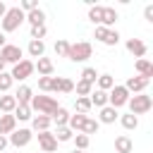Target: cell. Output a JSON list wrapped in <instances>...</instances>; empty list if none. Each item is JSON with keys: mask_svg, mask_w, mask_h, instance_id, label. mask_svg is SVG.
Listing matches in <instances>:
<instances>
[{"mask_svg": "<svg viewBox=\"0 0 153 153\" xmlns=\"http://www.w3.org/2000/svg\"><path fill=\"white\" fill-rule=\"evenodd\" d=\"M84 122H86V115H69V122H67V127L72 129V131H81V127H84Z\"/></svg>", "mask_w": 153, "mask_h": 153, "instance_id": "29", "label": "cell"}, {"mask_svg": "<svg viewBox=\"0 0 153 153\" xmlns=\"http://www.w3.org/2000/svg\"><path fill=\"white\" fill-rule=\"evenodd\" d=\"M38 88L48 93L50 91V76H38Z\"/></svg>", "mask_w": 153, "mask_h": 153, "instance_id": "43", "label": "cell"}, {"mask_svg": "<svg viewBox=\"0 0 153 153\" xmlns=\"http://www.w3.org/2000/svg\"><path fill=\"white\" fill-rule=\"evenodd\" d=\"M7 143H10V141H7V136H2V134H0V153L7 148Z\"/></svg>", "mask_w": 153, "mask_h": 153, "instance_id": "45", "label": "cell"}, {"mask_svg": "<svg viewBox=\"0 0 153 153\" xmlns=\"http://www.w3.org/2000/svg\"><path fill=\"white\" fill-rule=\"evenodd\" d=\"M62 88V76H50V91L48 93H60Z\"/></svg>", "mask_w": 153, "mask_h": 153, "instance_id": "40", "label": "cell"}, {"mask_svg": "<svg viewBox=\"0 0 153 153\" xmlns=\"http://www.w3.org/2000/svg\"><path fill=\"white\" fill-rule=\"evenodd\" d=\"M48 33V26L45 24H38V26H31V41H43V36Z\"/></svg>", "mask_w": 153, "mask_h": 153, "instance_id": "37", "label": "cell"}, {"mask_svg": "<svg viewBox=\"0 0 153 153\" xmlns=\"http://www.w3.org/2000/svg\"><path fill=\"white\" fill-rule=\"evenodd\" d=\"M127 105H129V112L139 117V115H143V112H148L153 108V98L148 93H134V96H129Z\"/></svg>", "mask_w": 153, "mask_h": 153, "instance_id": "4", "label": "cell"}, {"mask_svg": "<svg viewBox=\"0 0 153 153\" xmlns=\"http://www.w3.org/2000/svg\"><path fill=\"white\" fill-rule=\"evenodd\" d=\"M72 91H74V81L67 79V76H62V88H60V93H72Z\"/></svg>", "mask_w": 153, "mask_h": 153, "instance_id": "42", "label": "cell"}, {"mask_svg": "<svg viewBox=\"0 0 153 153\" xmlns=\"http://www.w3.org/2000/svg\"><path fill=\"white\" fill-rule=\"evenodd\" d=\"M115 151H117V153H131V151H134V143H131V139H129L127 134L117 136V139H115Z\"/></svg>", "mask_w": 153, "mask_h": 153, "instance_id": "18", "label": "cell"}, {"mask_svg": "<svg viewBox=\"0 0 153 153\" xmlns=\"http://www.w3.org/2000/svg\"><path fill=\"white\" fill-rule=\"evenodd\" d=\"M12 76L7 74V72H0V93H7L10 88H12Z\"/></svg>", "mask_w": 153, "mask_h": 153, "instance_id": "38", "label": "cell"}, {"mask_svg": "<svg viewBox=\"0 0 153 153\" xmlns=\"http://www.w3.org/2000/svg\"><path fill=\"white\" fill-rule=\"evenodd\" d=\"M29 108L36 110L38 115H48V117H50L60 105H57V100H55L53 96H33L31 103H29Z\"/></svg>", "mask_w": 153, "mask_h": 153, "instance_id": "3", "label": "cell"}, {"mask_svg": "<svg viewBox=\"0 0 153 153\" xmlns=\"http://www.w3.org/2000/svg\"><path fill=\"white\" fill-rule=\"evenodd\" d=\"M12 115H14V120H19V122H26V120H31V117H33V115H31V108H29V105H17Z\"/></svg>", "mask_w": 153, "mask_h": 153, "instance_id": "28", "label": "cell"}, {"mask_svg": "<svg viewBox=\"0 0 153 153\" xmlns=\"http://www.w3.org/2000/svg\"><path fill=\"white\" fill-rule=\"evenodd\" d=\"M14 129H17V120H14V115H0V134L7 136V134H12Z\"/></svg>", "mask_w": 153, "mask_h": 153, "instance_id": "15", "label": "cell"}, {"mask_svg": "<svg viewBox=\"0 0 153 153\" xmlns=\"http://www.w3.org/2000/svg\"><path fill=\"white\" fill-rule=\"evenodd\" d=\"M31 74H33V62H31V60H22V62H17V65L12 67V72H10L12 81H24V79H29Z\"/></svg>", "mask_w": 153, "mask_h": 153, "instance_id": "7", "label": "cell"}, {"mask_svg": "<svg viewBox=\"0 0 153 153\" xmlns=\"http://www.w3.org/2000/svg\"><path fill=\"white\" fill-rule=\"evenodd\" d=\"M0 57L5 60V65H17V62H22V60H24V50H22L19 45L7 43V45L0 50Z\"/></svg>", "mask_w": 153, "mask_h": 153, "instance_id": "8", "label": "cell"}, {"mask_svg": "<svg viewBox=\"0 0 153 153\" xmlns=\"http://www.w3.org/2000/svg\"><path fill=\"white\" fill-rule=\"evenodd\" d=\"M127 50H129L134 57H139V60H141V57L146 55V50H148V48H146V43H143L141 38H127Z\"/></svg>", "mask_w": 153, "mask_h": 153, "instance_id": "12", "label": "cell"}, {"mask_svg": "<svg viewBox=\"0 0 153 153\" xmlns=\"http://www.w3.org/2000/svg\"><path fill=\"white\" fill-rule=\"evenodd\" d=\"M5 12H7V5H5V2H2V0H0V19H2V17H5Z\"/></svg>", "mask_w": 153, "mask_h": 153, "instance_id": "46", "label": "cell"}, {"mask_svg": "<svg viewBox=\"0 0 153 153\" xmlns=\"http://www.w3.org/2000/svg\"><path fill=\"white\" fill-rule=\"evenodd\" d=\"M0 72H5V60L0 57Z\"/></svg>", "mask_w": 153, "mask_h": 153, "instance_id": "48", "label": "cell"}, {"mask_svg": "<svg viewBox=\"0 0 153 153\" xmlns=\"http://www.w3.org/2000/svg\"><path fill=\"white\" fill-rule=\"evenodd\" d=\"M24 19H26V14H24L19 7H7L5 17L0 19V24H2V33H12V31H17V29L22 26Z\"/></svg>", "mask_w": 153, "mask_h": 153, "instance_id": "1", "label": "cell"}, {"mask_svg": "<svg viewBox=\"0 0 153 153\" xmlns=\"http://www.w3.org/2000/svg\"><path fill=\"white\" fill-rule=\"evenodd\" d=\"M31 139H33V131H31V129H14L7 141H10L12 146H17V148H24V146H29Z\"/></svg>", "mask_w": 153, "mask_h": 153, "instance_id": "9", "label": "cell"}, {"mask_svg": "<svg viewBox=\"0 0 153 153\" xmlns=\"http://www.w3.org/2000/svg\"><path fill=\"white\" fill-rule=\"evenodd\" d=\"M14 108H17L14 96H0V112H2V115H12Z\"/></svg>", "mask_w": 153, "mask_h": 153, "instance_id": "23", "label": "cell"}, {"mask_svg": "<svg viewBox=\"0 0 153 153\" xmlns=\"http://www.w3.org/2000/svg\"><path fill=\"white\" fill-rule=\"evenodd\" d=\"M50 117L48 115H36V117H31V127H33V131H48L50 129Z\"/></svg>", "mask_w": 153, "mask_h": 153, "instance_id": "17", "label": "cell"}, {"mask_svg": "<svg viewBox=\"0 0 153 153\" xmlns=\"http://www.w3.org/2000/svg\"><path fill=\"white\" fill-rule=\"evenodd\" d=\"M67 50H69V43L60 38V41L55 43V55H60V57H67Z\"/></svg>", "mask_w": 153, "mask_h": 153, "instance_id": "39", "label": "cell"}, {"mask_svg": "<svg viewBox=\"0 0 153 153\" xmlns=\"http://www.w3.org/2000/svg\"><path fill=\"white\" fill-rule=\"evenodd\" d=\"M120 122H122V127H124V129H129V131L139 127V117H136V115H131V112L122 115V117H120Z\"/></svg>", "mask_w": 153, "mask_h": 153, "instance_id": "32", "label": "cell"}, {"mask_svg": "<svg viewBox=\"0 0 153 153\" xmlns=\"http://www.w3.org/2000/svg\"><path fill=\"white\" fill-rule=\"evenodd\" d=\"M148 84H151V79H146V76H129L127 84H122V86H124L129 93H143Z\"/></svg>", "mask_w": 153, "mask_h": 153, "instance_id": "10", "label": "cell"}, {"mask_svg": "<svg viewBox=\"0 0 153 153\" xmlns=\"http://www.w3.org/2000/svg\"><path fill=\"white\" fill-rule=\"evenodd\" d=\"M129 96H131V93H129V91H127L124 86H120V84H115V86H112V88L108 91V105L117 110V108H122V105H127V100H129Z\"/></svg>", "mask_w": 153, "mask_h": 153, "instance_id": "5", "label": "cell"}, {"mask_svg": "<svg viewBox=\"0 0 153 153\" xmlns=\"http://www.w3.org/2000/svg\"><path fill=\"white\" fill-rule=\"evenodd\" d=\"M74 108H76L79 115H88V112H91V100H88V98H76V100H74Z\"/></svg>", "mask_w": 153, "mask_h": 153, "instance_id": "36", "label": "cell"}, {"mask_svg": "<svg viewBox=\"0 0 153 153\" xmlns=\"http://www.w3.org/2000/svg\"><path fill=\"white\" fill-rule=\"evenodd\" d=\"M50 122L57 124V127H67V122H69V112H67L65 108H57V110L50 115Z\"/></svg>", "mask_w": 153, "mask_h": 153, "instance_id": "24", "label": "cell"}, {"mask_svg": "<svg viewBox=\"0 0 153 153\" xmlns=\"http://www.w3.org/2000/svg\"><path fill=\"white\" fill-rule=\"evenodd\" d=\"M72 141H74V148H76V151H86V148H88V143H91V136H86V134L76 131V134L72 136Z\"/></svg>", "mask_w": 153, "mask_h": 153, "instance_id": "27", "label": "cell"}, {"mask_svg": "<svg viewBox=\"0 0 153 153\" xmlns=\"http://www.w3.org/2000/svg\"><path fill=\"white\" fill-rule=\"evenodd\" d=\"M120 117V112L115 110V108H110V105H105V108H100V115H98V122H103V124H112L115 120Z\"/></svg>", "mask_w": 153, "mask_h": 153, "instance_id": "16", "label": "cell"}, {"mask_svg": "<svg viewBox=\"0 0 153 153\" xmlns=\"http://www.w3.org/2000/svg\"><path fill=\"white\" fill-rule=\"evenodd\" d=\"M38 146L43 153H55L57 151V141L50 131H38Z\"/></svg>", "mask_w": 153, "mask_h": 153, "instance_id": "11", "label": "cell"}, {"mask_svg": "<svg viewBox=\"0 0 153 153\" xmlns=\"http://www.w3.org/2000/svg\"><path fill=\"white\" fill-rule=\"evenodd\" d=\"M88 100H91V108H105V105H108V93L96 88V91H91Z\"/></svg>", "mask_w": 153, "mask_h": 153, "instance_id": "20", "label": "cell"}, {"mask_svg": "<svg viewBox=\"0 0 153 153\" xmlns=\"http://www.w3.org/2000/svg\"><path fill=\"white\" fill-rule=\"evenodd\" d=\"M100 19H103V7L100 5H91L88 7V22H93L96 26H100Z\"/></svg>", "mask_w": 153, "mask_h": 153, "instance_id": "30", "label": "cell"}, {"mask_svg": "<svg viewBox=\"0 0 153 153\" xmlns=\"http://www.w3.org/2000/svg\"><path fill=\"white\" fill-rule=\"evenodd\" d=\"M53 136H55V141H57V143H60V141H72L74 131H72L69 127H57V131H55Z\"/></svg>", "mask_w": 153, "mask_h": 153, "instance_id": "34", "label": "cell"}, {"mask_svg": "<svg viewBox=\"0 0 153 153\" xmlns=\"http://www.w3.org/2000/svg\"><path fill=\"white\" fill-rule=\"evenodd\" d=\"M143 17H146V22H153V5H146V10H143Z\"/></svg>", "mask_w": 153, "mask_h": 153, "instance_id": "44", "label": "cell"}, {"mask_svg": "<svg viewBox=\"0 0 153 153\" xmlns=\"http://www.w3.org/2000/svg\"><path fill=\"white\" fill-rule=\"evenodd\" d=\"M117 22V10L115 7H103V19H100V26L105 29H112V24Z\"/></svg>", "mask_w": 153, "mask_h": 153, "instance_id": "19", "label": "cell"}, {"mask_svg": "<svg viewBox=\"0 0 153 153\" xmlns=\"http://www.w3.org/2000/svg\"><path fill=\"white\" fill-rule=\"evenodd\" d=\"M31 98H33V91H31V86H26V84H22V86L17 88V93H14L17 105H29Z\"/></svg>", "mask_w": 153, "mask_h": 153, "instance_id": "14", "label": "cell"}, {"mask_svg": "<svg viewBox=\"0 0 153 153\" xmlns=\"http://www.w3.org/2000/svg\"><path fill=\"white\" fill-rule=\"evenodd\" d=\"M96 81H98V91H105V93L115 86V76H112V74H98Z\"/></svg>", "mask_w": 153, "mask_h": 153, "instance_id": "25", "label": "cell"}, {"mask_svg": "<svg viewBox=\"0 0 153 153\" xmlns=\"http://www.w3.org/2000/svg\"><path fill=\"white\" fill-rule=\"evenodd\" d=\"M5 45H7V38H5V33H2V31H0V50H2V48H5Z\"/></svg>", "mask_w": 153, "mask_h": 153, "instance_id": "47", "label": "cell"}, {"mask_svg": "<svg viewBox=\"0 0 153 153\" xmlns=\"http://www.w3.org/2000/svg\"><path fill=\"white\" fill-rule=\"evenodd\" d=\"M93 38H96V41H100L103 45H110V48L120 43V33H117L115 29H105V26H96Z\"/></svg>", "mask_w": 153, "mask_h": 153, "instance_id": "6", "label": "cell"}, {"mask_svg": "<svg viewBox=\"0 0 153 153\" xmlns=\"http://www.w3.org/2000/svg\"><path fill=\"white\" fill-rule=\"evenodd\" d=\"M38 7V2L36 0H22V5H19V10L26 14V12H31V10H36Z\"/></svg>", "mask_w": 153, "mask_h": 153, "instance_id": "41", "label": "cell"}, {"mask_svg": "<svg viewBox=\"0 0 153 153\" xmlns=\"http://www.w3.org/2000/svg\"><path fill=\"white\" fill-rule=\"evenodd\" d=\"M29 55L31 57H43V53H45V43L43 41H29Z\"/></svg>", "mask_w": 153, "mask_h": 153, "instance_id": "26", "label": "cell"}, {"mask_svg": "<svg viewBox=\"0 0 153 153\" xmlns=\"http://www.w3.org/2000/svg\"><path fill=\"white\" fill-rule=\"evenodd\" d=\"M74 91H76V98H88V96H91V91H93V86L79 79V81H76V86H74Z\"/></svg>", "mask_w": 153, "mask_h": 153, "instance_id": "31", "label": "cell"}, {"mask_svg": "<svg viewBox=\"0 0 153 153\" xmlns=\"http://www.w3.org/2000/svg\"><path fill=\"white\" fill-rule=\"evenodd\" d=\"M136 72H139V76H146V79H151L153 76V65L146 60V57H141V60H136Z\"/></svg>", "mask_w": 153, "mask_h": 153, "instance_id": "22", "label": "cell"}, {"mask_svg": "<svg viewBox=\"0 0 153 153\" xmlns=\"http://www.w3.org/2000/svg\"><path fill=\"white\" fill-rule=\"evenodd\" d=\"M72 153H84V151H76V148H74V151H72Z\"/></svg>", "mask_w": 153, "mask_h": 153, "instance_id": "49", "label": "cell"}, {"mask_svg": "<svg viewBox=\"0 0 153 153\" xmlns=\"http://www.w3.org/2000/svg\"><path fill=\"white\" fill-rule=\"evenodd\" d=\"M26 22H29L31 26H38V24H45V12H43L41 7H36V10H31V12H26Z\"/></svg>", "mask_w": 153, "mask_h": 153, "instance_id": "21", "label": "cell"}, {"mask_svg": "<svg viewBox=\"0 0 153 153\" xmlns=\"http://www.w3.org/2000/svg\"><path fill=\"white\" fill-rule=\"evenodd\" d=\"M96 79H98V72H96V67H84V72H81V81H86V84H96Z\"/></svg>", "mask_w": 153, "mask_h": 153, "instance_id": "35", "label": "cell"}, {"mask_svg": "<svg viewBox=\"0 0 153 153\" xmlns=\"http://www.w3.org/2000/svg\"><path fill=\"white\" fill-rule=\"evenodd\" d=\"M33 69H38V74H41V76H53L55 65H53V60H50V57H38V62L33 65Z\"/></svg>", "mask_w": 153, "mask_h": 153, "instance_id": "13", "label": "cell"}, {"mask_svg": "<svg viewBox=\"0 0 153 153\" xmlns=\"http://www.w3.org/2000/svg\"><path fill=\"white\" fill-rule=\"evenodd\" d=\"M91 55H93V45H91L88 41L69 43V50H67V60H72V62H86Z\"/></svg>", "mask_w": 153, "mask_h": 153, "instance_id": "2", "label": "cell"}, {"mask_svg": "<svg viewBox=\"0 0 153 153\" xmlns=\"http://www.w3.org/2000/svg\"><path fill=\"white\" fill-rule=\"evenodd\" d=\"M98 127H100V122H98V120H91V117H86V122H84V127H81V134L91 136V134H96V131H98Z\"/></svg>", "mask_w": 153, "mask_h": 153, "instance_id": "33", "label": "cell"}]
</instances>
